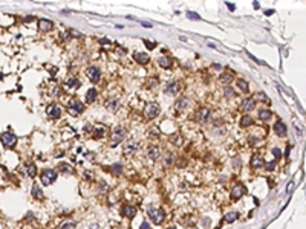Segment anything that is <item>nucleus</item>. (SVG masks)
<instances>
[{
	"label": "nucleus",
	"instance_id": "f257e3e1",
	"mask_svg": "<svg viewBox=\"0 0 306 229\" xmlns=\"http://www.w3.org/2000/svg\"><path fill=\"white\" fill-rule=\"evenodd\" d=\"M144 114L149 119H155L159 114V104L158 102H147V105L144 107Z\"/></svg>",
	"mask_w": 306,
	"mask_h": 229
},
{
	"label": "nucleus",
	"instance_id": "f03ea898",
	"mask_svg": "<svg viewBox=\"0 0 306 229\" xmlns=\"http://www.w3.org/2000/svg\"><path fill=\"white\" fill-rule=\"evenodd\" d=\"M147 212H149L150 218L155 221V223H162V220H164V211L161 209V208H153V206H150V208L147 209Z\"/></svg>",
	"mask_w": 306,
	"mask_h": 229
},
{
	"label": "nucleus",
	"instance_id": "7ed1b4c3",
	"mask_svg": "<svg viewBox=\"0 0 306 229\" xmlns=\"http://www.w3.org/2000/svg\"><path fill=\"white\" fill-rule=\"evenodd\" d=\"M55 179H57V173L52 171V170H46V171H43L41 176H40L41 183H43V185H46V186L51 185V183H54V182H55Z\"/></svg>",
	"mask_w": 306,
	"mask_h": 229
},
{
	"label": "nucleus",
	"instance_id": "20e7f679",
	"mask_svg": "<svg viewBox=\"0 0 306 229\" xmlns=\"http://www.w3.org/2000/svg\"><path fill=\"white\" fill-rule=\"evenodd\" d=\"M126 134H127V130L124 127H117L113 130V134H112V142L113 144H119L126 137Z\"/></svg>",
	"mask_w": 306,
	"mask_h": 229
},
{
	"label": "nucleus",
	"instance_id": "39448f33",
	"mask_svg": "<svg viewBox=\"0 0 306 229\" xmlns=\"http://www.w3.org/2000/svg\"><path fill=\"white\" fill-rule=\"evenodd\" d=\"M84 110V105L80 102V101H71L67 105V112L72 114V116H76V114H80L81 112Z\"/></svg>",
	"mask_w": 306,
	"mask_h": 229
},
{
	"label": "nucleus",
	"instance_id": "423d86ee",
	"mask_svg": "<svg viewBox=\"0 0 306 229\" xmlns=\"http://www.w3.org/2000/svg\"><path fill=\"white\" fill-rule=\"evenodd\" d=\"M86 73H87V76H89V80L92 81V82H99V80H101V72H99V69L98 67H89L87 70H86Z\"/></svg>",
	"mask_w": 306,
	"mask_h": 229
},
{
	"label": "nucleus",
	"instance_id": "0eeeda50",
	"mask_svg": "<svg viewBox=\"0 0 306 229\" xmlns=\"http://www.w3.org/2000/svg\"><path fill=\"white\" fill-rule=\"evenodd\" d=\"M2 142L6 148H11L17 144V136H14L12 133H3L2 134Z\"/></svg>",
	"mask_w": 306,
	"mask_h": 229
},
{
	"label": "nucleus",
	"instance_id": "6e6552de",
	"mask_svg": "<svg viewBox=\"0 0 306 229\" xmlns=\"http://www.w3.org/2000/svg\"><path fill=\"white\" fill-rule=\"evenodd\" d=\"M245 186L242 185V183H236V185L233 186V189H231V198L233 200H237V198H240L243 194H245Z\"/></svg>",
	"mask_w": 306,
	"mask_h": 229
},
{
	"label": "nucleus",
	"instance_id": "1a4fd4ad",
	"mask_svg": "<svg viewBox=\"0 0 306 229\" xmlns=\"http://www.w3.org/2000/svg\"><path fill=\"white\" fill-rule=\"evenodd\" d=\"M46 113H48V116L52 118V119H58L61 116V110H60V107L55 105V104H51L48 105V109H46Z\"/></svg>",
	"mask_w": 306,
	"mask_h": 229
},
{
	"label": "nucleus",
	"instance_id": "9d476101",
	"mask_svg": "<svg viewBox=\"0 0 306 229\" xmlns=\"http://www.w3.org/2000/svg\"><path fill=\"white\" fill-rule=\"evenodd\" d=\"M196 119H197L199 124H205V122L210 119V110L205 109V107H204V109H199V112L196 114Z\"/></svg>",
	"mask_w": 306,
	"mask_h": 229
},
{
	"label": "nucleus",
	"instance_id": "9b49d317",
	"mask_svg": "<svg viewBox=\"0 0 306 229\" xmlns=\"http://www.w3.org/2000/svg\"><path fill=\"white\" fill-rule=\"evenodd\" d=\"M179 90H181V84L178 81L168 82L167 86H165V93H168V95H176Z\"/></svg>",
	"mask_w": 306,
	"mask_h": 229
},
{
	"label": "nucleus",
	"instance_id": "f8f14e48",
	"mask_svg": "<svg viewBox=\"0 0 306 229\" xmlns=\"http://www.w3.org/2000/svg\"><path fill=\"white\" fill-rule=\"evenodd\" d=\"M250 165H251V168H252V170H259L260 166H263V165H265V160H263L262 157H260L259 154H254V156L251 157V162H250Z\"/></svg>",
	"mask_w": 306,
	"mask_h": 229
},
{
	"label": "nucleus",
	"instance_id": "ddd939ff",
	"mask_svg": "<svg viewBox=\"0 0 306 229\" xmlns=\"http://www.w3.org/2000/svg\"><path fill=\"white\" fill-rule=\"evenodd\" d=\"M122 215L129 217V218H133L136 215V208H135V206H132V205L122 206Z\"/></svg>",
	"mask_w": 306,
	"mask_h": 229
},
{
	"label": "nucleus",
	"instance_id": "4468645a",
	"mask_svg": "<svg viewBox=\"0 0 306 229\" xmlns=\"http://www.w3.org/2000/svg\"><path fill=\"white\" fill-rule=\"evenodd\" d=\"M118 105H119L118 98H109V99L106 101V109L109 110V112H117Z\"/></svg>",
	"mask_w": 306,
	"mask_h": 229
},
{
	"label": "nucleus",
	"instance_id": "2eb2a0df",
	"mask_svg": "<svg viewBox=\"0 0 306 229\" xmlns=\"http://www.w3.org/2000/svg\"><path fill=\"white\" fill-rule=\"evenodd\" d=\"M240 107H242L243 112H251L252 109H254V99H252V98H245L242 101V104H240Z\"/></svg>",
	"mask_w": 306,
	"mask_h": 229
},
{
	"label": "nucleus",
	"instance_id": "dca6fc26",
	"mask_svg": "<svg viewBox=\"0 0 306 229\" xmlns=\"http://www.w3.org/2000/svg\"><path fill=\"white\" fill-rule=\"evenodd\" d=\"M274 132L277 133L279 136H285L286 134V124H283L282 121H277L274 124Z\"/></svg>",
	"mask_w": 306,
	"mask_h": 229
},
{
	"label": "nucleus",
	"instance_id": "f3484780",
	"mask_svg": "<svg viewBox=\"0 0 306 229\" xmlns=\"http://www.w3.org/2000/svg\"><path fill=\"white\" fill-rule=\"evenodd\" d=\"M133 57L136 60V63H139V64H147L149 61H150L149 55H147V53H144V52H136Z\"/></svg>",
	"mask_w": 306,
	"mask_h": 229
},
{
	"label": "nucleus",
	"instance_id": "a211bd4d",
	"mask_svg": "<svg viewBox=\"0 0 306 229\" xmlns=\"http://www.w3.org/2000/svg\"><path fill=\"white\" fill-rule=\"evenodd\" d=\"M188 105V99L185 98V96H182V98H179L178 101H176V104H174V109H176V112H182L185 107Z\"/></svg>",
	"mask_w": 306,
	"mask_h": 229
},
{
	"label": "nucleus",
	"instance_id": "6ab92c4d",
	"mask_svg": "<svg viewBox=\"0 0 306 229\" xmlns=\"http://www.w3.org/2000/svg\"><path fill=\"white\" fill-rule=\"evenodd\" d=\"M147 156H149L150 160H156L159 157V147H149Z\"/></svg>",
	"mask_w": 306,
	"mask_h": 229
},
{
	"label": "nucleus",
	"instance_id": "aec40b11",
	"mask_svg": "<svg viewBox=\"0 0 306 229\" xmlns=\"http://www.w3.org/2000/svg\"><path fill=\"white\" fill-rule=\"evenodd\" d=\"M38 26H40V29H41V31H51V29H52V26H54V23H52L51 20L43 18V20L38 21Z\"/></svg>",
	"mask_w": 306,
	"mask_h": 229
},
{
	"label": "nucleus",
	"instance_id": "412c9836",
	"mask_svg": "<svg viewBox=\"0 0 306 229\" xmlns=\"http://www.w3.org/2000/svg\"><path fill=\"white\" fill-rule=\"evenodd\" d=\"M97 95H98V92H97V89H95V87L89 89V90H87V93H86V101H87V102H94L95 99H97Z\"/></svg>",
	"mask_w": 306,
	"mask_h": 229
},
{
	"label": "nucleus",
	"instance_id": "4be33fe9",
	"mask_svg": "<svg viewBox=\"0 0 306 229\" xmlns=\"http://www.w3.org/2000/svg\"><path fill=\"white\" fill-rule=\"evenodd\" d=\"M158 63H159V66L161 67H165V69H170L172 67V58H168V57H161L159 60H158Z\"/></svg>",
	"mask_w": 306,
	"mask_h": 229
},
{
	"label": "nucleus",
	"instance_id": "5701e85b",
	"mask_svg": "<svg viewBox=\"0 0 306 229\" xmlns=\"http://www.w3.org/2000/svg\"><path fill=\"white\" fill-rule=\"evenodd\" d=\"M136 150H138V142L132 141V142H129V144L126 145V150H124V153H126V154H132V153H135Z\"/></svg>",
	"mask_w": 306,
	"mask_h": 229
},
{
	"label": "nucleus",
	"instance_id": "b1692460",
	"mask_svg": "<svg viewBox=\"0 0 306 229\" xmlns=\"http://www.w3.org/2000/svg\"><path fill=\"white\" fill-rule=\"evenodd\" d=\"M271 116H272V113H271L270 110H265V109L259 110V118L262 119V121H270Z\"/></svg>",
	"mask_w": 306,
	"mask_h": 229
},
{
	"label": "nucleus",
	"instance_id": "393cba45",
	"mask_svg": "<svg viewBox=\"0 0 306 229\" xmlns=\"http://www.w3.org/2000/svg\"><path fill=\"white\" fill-rule=\"evenodd\" d=\"M219 80H220V82L228 84V82H231V81H233V75L230 73V72H224V73H220Z\"/></svg>",
	"mask_w": 306,
	"mask_h": 229
},
{
	"label": "nucleus",
	"instance_id": "a878e982",
	"mask_svg": "<svg viewBox=\"0 0 306 229\" xmlns=\"http://www.w3.org/2000/svg\"><path fill=\"white\" fill-rule=\"evenodd\" d=\"M66 86H67V87H72V89H76V87H80V81L76 80L75 76H71V78H67Z\"/></svg>",
	"mask_w": 306,
	"mask_h": 229
},
{
	"label": "nucleus",
	"instance_id": "bb28decb",
	"mask_svg": "<svg viewBox=\"0 0 306 229\" xmlns=\"http://www.w3.org/2000/svg\"><path fill=\"white\" fill-rule=\"evenodd\" d=\"M237 217H239V214H237V212H228L227 215L224 217V221H227V223H233V221L237 220Z\"/></svg>",
	"mask_w": 306,
	"mask_h": 229
},
{
	"label": "nucleus",
	"instance_id": "cd10ccee",
	"mask_svg": "<svg viewBox=\"0 0 306 229\" xmlns=\"http://www.w3.org/2000/svg\"><path fill=\"white\" fill-rule=\"evenodd\" d=\"M26 174L29 176V177H34V176L37 174V166L34 164H28L26 165Z\"/></svg>",
	"mask_w": 306,
	"mask_h": 229
},
{
	"label": "nucleus",
	"instance_id": "c85d7f7f",
	"mask_svg": "<svg viewBox=\"0 0 306 229\" xmlns=\"http://www.w3.org/2000/svg\"><path fill=\"white\" fill-rule=\"evenodd\" d=\"M237 87H240V90L243 93H248V90H250V86L245 80H237Z\"/></svg>",
	"mask_w": 306,
	"mask_h": 229
},
{
	"label": "nucleus",
	"instance_id": "c756f323",
	"mask_svg": "<svg viewBox=\"0 0 306 229\" xmlns=\"http://www.w3.org/2000/svg\"><path fill=\"white\" fill-rule=\"evenodd\" d=\"M251 124H252V118H251V116H248V114L242 116V119H240V125H242V127H248V125H251Z\"/></svg>",
	"mask_w": 306,
	"mask_h": 229
},
{
	"label": "nucleus",
	"instance_id": "7c9ffc66",
	"mask_svg": "<svg viewBox=\"0 0 306 229\" xmlns=\"http://www.w3.org/2000/svg\"><path fill=\"white\" fill-rule=\"evenodd\" d=\"M109 170L112 171V174H121L122 173V165L121 164H113Z\"/></svg>",
	"mask_w": 306,
	"mask_h": 229
},
{
	"label": "nucleus",
	"instance_id": "2f4dec72",
	"mask_svg": "<svg viewBox=\"0 0 306 229\" xmlns=\"http://www.w3.org/2000/svg\"><path fill=\"white\" fill-rule=\"evenodd\" d=\"M32 196L35 198H43V193H41V189H40V186H38V185H34L32 186Z\"/></svg>",
	"mask_w": 306,
	"mask_h": 229
},
{
	"label": "nucleus",
	"instance_id": "473e14b6",
	"mask_svg": "<svg viewBox=\"0 0 306 229\" xmlns=\"http://www.w3.org/2000/svg\"><path fill=\"white\" fill-rule=\"evenodd\" d=\"M106 133V127H95L94 128V136L95 137H101Z\"/></svg>",
	"mask_w": 306,
	"mask_h": 229
},
{
	"label": "nucleus",
	"instance_id": "72a5a7b5",
	"mask_svg": "<svg viewBox=\"0 0 306 229\" xmlns=\"http://www.w3.org/2000/svg\"><path fill=\"white\" fill-rule=\"evenodd\" d=\"M170 142L173 145H181L182 144V137L179 134H173V136H170Z\"/></svg>",
	"mask_w": 306,
	"mask_h": 229
},
{
	"label": "nucleus",
	"instance_id": "f704fd0d",
	"mask_svg": "<svg viewBox=\"0 0 306 229\" xmlns=\"http://www.w3.org/2000/svg\"><path fill=\"white\" fill-rule=\"evenodd\" d=\"M58 170H60L61 173H66V174H67V173H72V168L67 166L66 164H61V165L58 166Z\"/></svg>",
	"mask_w": 306,
	"mask_h": 229
},
{
	"label": "nucleus",
	"instance_id": "c9c22d12",
	"mask_svg": "<svg viewBox=\"0 0 306 229\" xmlns=\"http://www.w3.org/2000/svg\"><path fill=\"white\" fill-rule=\"evenodd\" d=\"M173 160H174V156L172 154V153H168V154L165 156V160H164V164L168 166V165H172V164H173Z\"/></svg>",
	"mask_w": 306,
	"mask_h": 229
},
{
	"label": "nucleus",
	"instance_id": "e433bc0d",
	"mask_svg": "<svg viewBox=\"0 0 306 229\" xmlns=\"http://www.w3.org/2000/svg\"><path fill=\"white\" fill-rule=\"evenodd\" d=\"M187 17L191 18V20H201V15H197V14L193 12V11H188V12H187Z\"/></svg>",
	"mask_w": 306,
	"mask_h": 229
},
{
	"label": "nucleus",
	"instance_id": "4c0bfd02",
	"mask_svg": "<svg viewBox=\"0 0 306 229\" xmlns=\"http://www.w3.org/2000/svg\"><path fill=\"white\" fill-rule=\"evenodd\" d=\"M256 98H260L259 101H268V98H266V95H265V93H262V92H257V93L254 95V98H252V99H256Z\"/></svg>",
	"mask_w": 306,
	"mask_h": 229
},
{
	"label": "nucleus",
	"instance_id": "58836bf2",
	"mask_svg": "<svg viewBox=\"0 0 306 229\" xmlns=\"http://www.w3.org/2000/svg\"><path fill=\"white\" fill-rule=\"evenodd\" d=\"M75 226H76L75 221H69V223H64L61 226V229H75Z\"/></svg>",
	"mask_w": 306,
	"mask_h": 229
},
{
	"label": "nucleus",
	"instance_id": "ea45409f",
	"mask_svg": "<svg viewBox=\"0 0 306 229\" xmlns=\"http://www.w3.org/2000/svg\"><path fill=\"white\" fill-rule=\"evenodd\" d=\"M149 136H150V137H159V130H158V127H155L153 130H150V132H149Z\"/></svg>",
	"mask_w": 306,
	"mask_h": 229
},
{
	"label": "nucleus",
	"instance_id": "a19ab883",
	"mask_svg": "<svg viewBox=\"0 0 306 229\" xmlns=\"http://www.w3.org/2000/svg\"><path fill=\"white\" fill-rule=\"evenodd\" d=\"M224 93H225V96H227V98H231V96L234 95V92H233V89H231V87H225Z\"/></svg>",
	"mask_w": 306,
	"mask_h": 229
},
{
	"label": "nucleus",
	"instance_id": "79ce46f5",
	"mask_svg": "<svg viewBox=\"0 0 306 229\" xmlns=\"http://www.w3.org/2000/svg\"><path fill=\"white\" fill-rule=\"evenodd\" d=\"M107 189H109L107 183H106V182H99V193H106Z\"/></svg>",
	"mask_w": 306,
	"mask_h": 229
},
{
	"label": "nucleus",
	"instance_id": "37998d69",
	"mask_svg": "<svg viewBox=\"0 0 306 229\" xmlns=\"http://www.w3.org/2000/svg\"><path fill=\"white\" fill-rule=\"evenodd\" d=\"M272 154L275 156V159H277V160H279V159L282 157V151H280L279 148H272Z\"/></svg>",
	"mask_w": 306,
	"mask_h": 229
},
{
	"label": "nucleus",
	"instance_id": "c03bdc74",
	"mask_svg": "<svg viewBox=\"0 0 306 229\" xmlns=\"http://www.w3.org/2000/svg\"><path fill=\"white\" fill-rule=\"evenodd\" d=\"M274 166H275V160H272V162H268V164H266V170H268V171H272Z\"/></svg>",
	"mask_w": 306,
	"mask_h": 229
},
{
	"label": "nucleus",
	"instance_id": "a18cd8bd",
	"mask_svg": "<svg viewBox=\"0 0 306 229\" xmlns=\"http://www.w3.org/2000/svg\"><path fill=\"white\" fill-rule=\"evenodd\" d=\"M144 44L147 46L149 49H153V48H155V46H156V44H155V41L152 43V41H149V40H144Z\"/></svg>",
	"mask_w": 306,
	"mask_h": 229
},
{
	"label": "nucleus",
	"instance_id": "49530a36",
	"mask_svg": "<svg viewBox=\"0 0 306 229\" xmlns=\"http://www.w3.org/2000/svg\"><path fill=\"white\" fill-rule=\"evenodd\" d=\"M248 57H250V58H251L252 61H256V63H257V64H263V61H260V60H259V58H256L254 55H251V53H250V52H248Z\"/></svg>",
	"mask_w": 306,
	"mask_h": 229
},
{
	"label": "nucleus",
	"instance_id": "de8ad7c7",
	"mask_svg": "<svg viewBox=\"0 0 306 229\" xmlns=\"http://www.w3.org/2000/svg\"><path fill=\"white\" fill-rule=\"evenodd\" d=\"M233 165H234V168H239V166H240V159H239V157H236V159H234V162H233Z\"/></svg>",
	"mask_w": 306,
	"mask_h": 229
},
{
	"label": "nucleus",
	"instance_id": "09e8293b",
	"mask_svg": "<svg viewBox=\"0 0 306 229\" xmlns=\"http://www.w3.org/2000/svg\"><path fill=\"white\" fill-rule=\"evenodd\" d=\"M139 21H141V25H142L144 28H152V26H153L152 23H149V21H142V20H139Z\"/></svg>",
	"mask_w": 306,
	"mask_h": 229
},
{
	"label": "nucleus",
	"instance_id": "8fccbe9b",
	"mask_svg": "<svg viewBox=\"0 0 306 229\" xmlns=\"http://www.w3.org/2000/svg\"><path fill=\"white\" fill-rule=\"evenodd\" d=\"M99 43L101 44H110V40H107V38H99Z\"/></svg>",
	"mask_w": 306,
	"mask_h": 229
},
{
	"label": "nucleus",
	"instance_id": "3c124183",
	"mask_svg": "<svg viewBox=\"0 0 306 229\" xmlns=\"http://www.w3.org/2000/svg\"><path fill=\"white\" fill-rule=\"evenodd\" d=\"M71 35H72V37H76V38H80V37H81V34H80V32H76V31H71Z\"/></svg>",
	"mask_w": 306,
	"mask_h": 229
},
{
	"label": "nucleus",
	"instance_id": "603ef678",
	"mask_svg": "<svg viewBox=\"0 0 306 229\" xmlns=\"http://www.w3.org/2000/svg\"><path fill=\"white\" fill-rule=\"evenodd\" d=\"M141 229H150V225L147 223V221H144V223L141 225Z\"/></svg>",
	"mask_w": 306,
	"mask_h": 229
},
{
	"label": "nucleus",
	"instance_id": "864d4df0",
	"mask_svg": "<svg viewBox=\"0 0 306 229\" xmlns=\"http://www.w3.org/2000/svg\"><path fill=\"white\" fill-rule=\"evenodd\" d=\"M227 6H228V9H230V11H234V9H236V6H234L233 3H227Z\"/></svg>",
	"mask_w": 306,
	"mask_h": 229
},
{
	"label": "nucleus",
	"instance_id": "5fc2aeb1",
	"mask_svg": "<svg viewBox=\"0 0 306 229\" xmlns=\"http://www.w3.org/2000/svg\"><path fill=\"white\" fill-rule=\"evenodd\" d=\"M292 185H294V183H292V182H291V183H289V186L286 188V191H291V189H292Z\"/></svg>",
	"mask_w": 306,
	"mask_h": 229
},
{
	"label": "nucleus",
	"instance_id": "6e6d98bb",
	"mask_svg": "<svg viewBox=\"0 0 306 229\" xmlns=\"http://www.w3.org/2000/svg\"><path fill=\"white\" fill-rule=\"evenodd\" d=\"M265 14H266V15H271V14H272V9H268V11H265Z\"/></svg>",
	"mask_w": 306,
	"mask_h": 229
},
{
	"label": "nucleus",
	"instance_id": "4d7b16f0",
	"mask_svg": "<svg viewBox=\"0 0 306 229\" xmlns=\"http://www.w3.org/2000/svg\"><path fill=\"white\" fill-rule=\"evenodd\" d=\"M168 229H176V226H170V228H168Z\"/></svg>",
	"mask_w": 306,
	"mask_h": 229
}]
</instances>
